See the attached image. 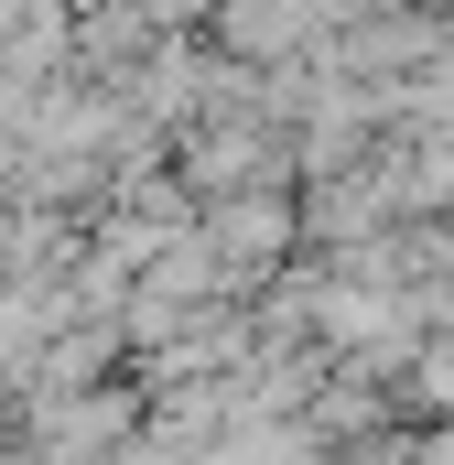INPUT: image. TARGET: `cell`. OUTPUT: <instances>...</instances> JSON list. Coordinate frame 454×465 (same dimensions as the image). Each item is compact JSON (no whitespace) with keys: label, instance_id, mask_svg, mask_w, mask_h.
<instances>
[{"label":"cell","instance_id":"cell-2","mask_svg":"<svg viewBox=\"0 0 454 465\" xmlns=\"http://www.w3.org/2000/svg\"><path fill=\"white\" fill-rule=\"evenodd\" d=\"M217 33H227V65H303L314 54V11L303 0H227Z\"/></svg>","mask_w":454,"mask_h":465},{"label":"cell","instance_id":"cell-1","mask_svg":"<svg viewBox=\"0 0 454 465\" xmlns=\"http://www.w3.org/2000/svg\"><path fill=\"white\" fill-rule=\"evenodd\" d=\"M292 228H303V217H292L281 195H217V206L195 217V249L217 260V282L238 292V282H260V271L292 249Z\"/></svg>","mask_w":454,"mask_h":465}]
</instances>
